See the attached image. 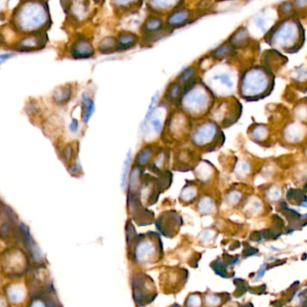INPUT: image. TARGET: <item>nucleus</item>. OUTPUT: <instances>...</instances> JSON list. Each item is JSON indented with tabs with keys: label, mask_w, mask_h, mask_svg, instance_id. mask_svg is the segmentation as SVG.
<instances>
[{
	"label": "nucleus",
	"mask_w": 307,
	"mask_h": 307,
	"mask_svg": "<svg viewBox=\"0 0 307 307\" xmlns=\"http://www.w3.org/2000/svg\"><path fill=\"white\" fill-rule=\"evenodd\" d=\"M148 234L139 235L134 243L133 257L139 263H154L159 260L158 257L161 256L162 253V240L160 237L154 232H150V235Z\"/></svg>",
	"instance_id": "f257e3e1"
},
{
	"label": "nucleus",
	"mask_w": 307,
	"mask_h": 307,
	"mask_svg": "<svg viewBox=\"0 0 307 307\" xmlns=\"http://www.w3.org/2000/svg\"><path fill=\"white\" fill-rule=\"evenodd\" d=\"M134 298L140 306L151 303L157 296L156 288L150 277L143 273H137L132 280Z\"/></svg>",
	"instance_id": "f03ea898"
},
{
	"label": "nucleus",
	"mask_w": 307,
	"mask_h": 307,
	"mask_svg": "<svg viewBox=\"0 0 307 307\" xmlns=\"http://www.w3.org/2000/svg\"><path fill=\"white\" fill-rule=\"evenodd\" d=\"M129 210L131 214L139 225H150L154 220L152 212L146 210L140 202V193L137 191H130L129 194Z\"/></svg>",
	"instance_id": "7ed1b4c3"
},
{
	"label": "nucleus",
	"mask_w": 307,
	"mask_h": 307,
	"mask_svg": "<svg viewBox=\"0 0 307 307\" xmlns=\"http://www.w3.org/2000/svg\"><path fill=\"white\" fill-rule=\"evenodd\" d=\"M181 217L175 212L162 213L156 222L157 229L162 235L173 237L181 225Z\"/></svg>",
	"instance_id": "20e7f679"
},
{
	"label": "nucleus",
	"mask_w": 307,
	"mask_h": 307,
	"mask_svg": "<svg viewBox=\"0 0 307 307\" xmlns=\"http://www.w3.org/2000/svg\"><path fill=\"white\" fill-rule=\"evenodd\" d=\"M72 54L75 58H88L93 54V50L90 44L81 41L73 47Z\"/></svg>",
	"instance_id": "39448f33"
},
{
	"label": "nucleus",
	"mask_w": 307,
	"mask_h": 307,
	"mask_svg": "<svg viewBox=\"0 0 307 307\" xmlns=\"http://www.w3.org/2000/svg\"><path fill=\"white\" fill-rule=\"evenodd\" d=\"M136 43V36L130 33H122L118 37L119 50H126L133 47Z\"/></svg>",
	"instance_id": "423d86ee"
},
{
	"label": "nucleus",
	"mask_w": 307,
	"mask_h": 307,
	"mask_svg": "<svg viewBox=\"0 0 307 307\" xmlns=\"http://www.w3.org/2000/svg\"><path fill=\"white\" fill-rule=\"evenodd\" d=\"M95 111L94 101L87 96H83V120L84 122H88Z\"/></svg>",
	"instance_id": "0eeeda50"
},
{
	"label": "nucleus",
	"mask_w": 307,
	"mask_h": 307,
	"mask_svg": "<svg viewBox=\"0 0 307 307\" xmlns=\"http://www.w3.org/2000/svg\"><path fill=\"white\" fill-rule=\"evenodd\" d=\"M7 295H8L10 301H12V302H19L21 299H24V290L21 288L16 287L15 285L8 288Z\"/></svg>",
	"instance_id": "6e6552de"
},
{
	"label": "nucleus",
	"mask_w": 307,
	"mask_h": 307,
	"mask_svg": "<svg viewBox=\"0 0 307 307\" xmlns=\"http://www.w3.org/2000/svg\"><path fill=\"white\" fill-rule=\"evenodd\" d=\"M162 26V19H160L159 17H150L147 20L144 28L147 32L154 33V32L159 31Z\"/></svg>",
	"instance_id": "1a4fd4ad"
},
{
	"label": "nucleus",
	"mask_w": 307,
	"mask_h": 307,
	"mask_svg": "<svg viewBox=\"0 0 307 307\" xmlns=\"http://www.w3.org/2000/svg\"><path fill=\"white\" fill-rule=\"evenodd\" d=\"M187 17H188L187 12H185V11H178V12H176L173 15L169 16V24H171V25L181 24L182 22L185 21Z\"/></svg>",
	"instance_id": "9d476101"
},
{
	"label": "nucleus",
	"mask_w": 307,
	"mask_h": 307,
	"mask_svg": "<svg viewBox=\"0 0 307 307\" xmlns=\"http://www.w3.org/2000/svg\"><path fill=\"white\" fill-rule=\"evenodd\" d=\"M131 162V150L128 151L127 154V157H126V161L124 162V168H122V188L125 189L126 183V176H127V172H128V169H129V164Z\"/></svg>",
	"instance_id": "9b49d317"
},
{
	"label": "nucleus",
	"mask_w": 307,
	"mask_h": 307,
	"mask_svg": "<svg viewBox=\"0 0 307 307\" xmlns=\"http://www.w3.org/2000/svg\"><path fill=\"white\" fill-rule=\"evenodd\" d=\"M150 149H151L150 147L145 148L144 150H142L141 154H139L137 161H138V163L140 165L145 164L146 162L150 160V154H151V150Z\"/></svg>",
	"instance_id": "f8f14e48"
},
{
	"label": "nucleus",
	"mask_w": 307,
	"mask_h": 307,
	"mask_svg": "<svg viewBox=\"0 0 307 307\" xmlns=\"http://www.w3.org/2000/svg\"><path fill=\"white\" fill-rule=\"evenodd\" d=\"M156 98H157V95H154V97L151 98L150 106H149V108H148V111H147V114H146L145 115V119H144V122H143L144 125H146V122L149 121V119L151 117V115L154 114V105H155V102H156Z\"/></svg>",
	"instance_id": "ddd939ff"
},
{
	"label": "nucleus",
	"mask_w": 307,
	"mask_h": 307,
	"mask_svg": "<svg viewBox=\"0 0 307 307\" xmlns=\"http://www.w3.org/2000/svg\"><path fill=\"white\" fill-rule=\"evenodd\" d=\"M180 94V87L178 84H173L169 89V97L171 99H175Z\"/></svg>",
	"instance_id": "4468645a"
},
{
	"label": "nucleus",
	"mask_w": 307,
	"mask_h": 307,
	"mask_svg": "<svg viewBox=\"0 0 307 307\" xmlns=\"http://www.w3.org/2000/svg\"><path fill=\"white\" fill-rule=\"evenodd\" d=\"M193 72L194 70L192 68H189V69H187L185 71H183L181 73V75L179 77L180 81H182V82L189 81L190 79H191V77L193 75Z\"/></svg>",
	"instance_id": "2eb2a0df"
},
{
	"label": "nucleus",
	"mask_w": 307,
	"mask_h": 307,
	"mask_svg": "<svg viewBox=\"0 0 307 307\" xmlns=\"http://www.w3.org/2000/svg\"><path fill=\"white\" fill-rule=\"evenodd\" d=\"M151 125L154 126V129L156 133H160L161 130H162V125L161 120H159V119L157 118L154 119V120L151 121Z\"/></svg>",
	"instance_id": "dca6fc26"
},
{
	"label": "nucleus",
	"mask_w": 307,
	"mask_h": 307,
	"mask_svg": "<svg viewBox=\"0 0 307 307\" xmlns=\"http://www.w3.org/2000/svg\"><path fill=\"white\" fill-rule=\"evenodd\" d=\"M78 127H79V122H78V120L73 119V120H72V122L71 124V126H70V130H71L72 133H76V132L78 131Z\"/></svg>",
	"instance_id": "f3484780"
},
{
	"label": "nucleus",
	"mask_w": 307,
	"mask_h": 307,
	"mask_svg": "<svg viewBox=\"0 0 307 307\" xmlns=\"http://www.w3.org/2000/svg\"><path fill=\"white\" fill-rule=\"evenodd\" d=\"M14 54L12 53H6V54H2L1 57H0V60H1V63H4L5 60H7V59H9L11 57H13Z\"/></svg>",
	"instance_id": "a211bd4d"
},
{
	"label": "nucleus",
	"mask_w": 307,
	"mask_h": 307,
	"mask_svg": "<svg viewBox=\"0 0 307 307\" xmlns=\"http://www.w3.org/2000/svg\"><path fill=\"white\" fill-rule=\"evenodd\" d=\"M120 1H121V2H124V3H126L128 0H120Z\"/></svg>",
	"instance_id": "6ab92c4d"
},
{
	"label": "nucleus",
	"mask_w": 307,
	"mask_h": 307,
	"mask_svg": "<svg viewBox=\"0 0 307 307\" xmlns=\"http://www.w3.org/2000/svg\"><path fill=\"white\" fill-rule=\"evenodd\" d=\"M305 190H307V186H305Z\"/></svg>",
	"instance_id": "aec40b11"
}]
</instances>
